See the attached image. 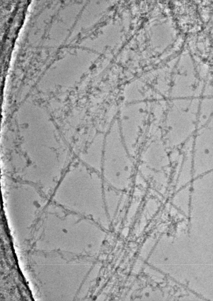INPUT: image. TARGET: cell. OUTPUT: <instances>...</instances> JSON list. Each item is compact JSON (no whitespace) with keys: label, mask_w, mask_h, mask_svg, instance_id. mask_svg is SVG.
<instances>
[{"label":"cell","mask_w":213,"mask_h":301,"mask_svg":"<svg viewBox=\"0 0 213 301\" xmlns=\"http://www.w3.org/2000/svg\"><path fill=\"white\" fill-rule=\"evenodd\" d=\"M119 128L113 126L105 136L102 171L108 185L119 191L127 189L131 180L133 164Z\"/></svg>","instance_id":"cell-1"},{"label":"cell","mask_w":213,"mask_h":301,"mask_svg":"<svg viewBox=\"0 0 213 301\" xmlns=\"http://www.w3.org/2000/svg\"><path fill=\"white\" fill-rule=\"evenodd\" d=\"M104 138L103 133L97 134L86 150L80 155L83 162L97 172L102 171Z\"/></svg>","instance_id":"cell-2"},{"label":"cell","mask_w":213,"mask_h":301,"mask_svg":"<svg viewBox=\"0 0 213 301\" xmlns=\"http://www.w3.org/2000/svg\"><path fill=\"white\" fill-rule=\"evenodd\" d=\"M119 191L108 185L104 186L105 205L110 221L116 214L121 200V195Z\"/></svg>","instance_id":"cell-3"}]
</instances>
